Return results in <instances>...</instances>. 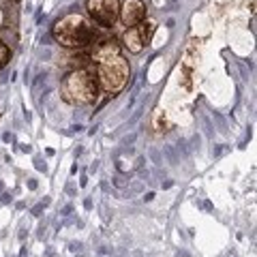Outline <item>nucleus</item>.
<instances>
[{
	"label": "nucleus",
	"mask_w": 257,
	"mask_h": 257,
	"mask_svg": "<svg viewBox=\"0 0 257 257\" xmlns=\"http://www.w3.org/2000/svg\"><path fill=\"white\" fill-rule=\"evenodd\" d=\"M3 22H5V13H3V9H0V28H3Z\"/></svg>",
	"instance_id": "f8f14e48"
},
{
	"label": "nucleus",
	"mask_w": 257,
	"mask_h": 257,
	"mask_svg": "<svg viewBox=\"0 0 257 257\" xmlns=\"http://www.w3.org/2000/svg\"><path fill=\"white\" fill-rule=\"evenodd\" d=\"M11 3H20V0H11Z\"/></svg>",
	"instance_id": "4468645a"
},
{
	"label": "nucleus",
	"mask_w": 257,
	"mask_h": 257,
	"mask_svg": "<svg viewBox=\"0 0 257 257\" xmlns=\"http://www.w3.org/2000/svg\"><path fill=\"white\" fill-rule=\"evenodd\" d=\"M122 45L126 47L131 54H140L144 47H146V43H144V39L140 35V28H126L124 35H122Z\"/></svg>",
	"instance_id": "0eeeda50"
},
{
	"label": "nucleus",
	"mask_w": 257,
	"mask_h": 257,
	"mask_svg": "<svg viewBox=\"0 0 257 257\" xmlns=\"http://www.w3.org/2000/svg\"><path fill=\"white\" fill-rule=\"evenodd\" d=\"M9 58H11V50L5 45V41H0V69H5V67H7Z\"/></svg>",
	"instance_id": "9d476101"
},
{
	"label": "nucleus",
	"mask_w": 257,
	"mask_h": 257,
	"mask_svg": "<svg viewBox=\"0 0 257 257\" xmlns=\"http://www.w3.org/2000/svg\"><path fill=\"white\" fill-rule=\"evenodd\" d=\"M120 3L118 0H88V13L103 28H111L118 20Z\"/></svg>",
	"instance_id": "20e7f679"
},
{
	"label": "nucleus",
	"mask_w": 257,
	"mask_h": 257,
	"mask_svg": "<svg viewBox=\"0 0 257 257\" xmlns=\"http://www.w3.org/2000/svg\"><path fill=\"white\" fill-rule=\"evenodd\" d=\"M152 126L157 128V131H167L172 124H170V120H167V114L163 109H157L155 111V118H152Z\"/></svg>",
	"instance_id": "6e6552de"
},
{
	"label": "nucleus",
	"mask_w": 257,
	"mask_h": 257,
	"mask_svg": "<svg viewBox=\"0 0 257 257\" xmlns=\"http://www.w3.org/2000/svg\"><path fill=\"white\" fill-rule=\"evenodd\" d=\"M0 191H3V182H0Z\"/></svg>",
	"instance_id": "ddd939ff"
},
{
	"label": "nucleus",
	"mask_w": 257,
	"mask_h": 257,
	"mask_svg": "<svg viewBox=\"0 0 257 257\" xmlns=\"http://www.w3.org/2000/svg\"><path fill=\"white\" fill-rule=\"evenodd\" d=\"M11 202V195H9V193H5V195H3V204H9Z\"/></svg>",
	"instance_id": "9b49d317"
},
{
	"label": "nucleus",
	"mask_w": 257,
	"mask_h": 257,
	"mask_svg": "<svg viewBox=\"0 0 257 257\" xmlns=\"http://www.w3.org/2000/svg\"><path fill=\"white\" fill-rule=\"evenodd\" d=\"M140 35H142V39H144V43H150V39H152V32H155V22L152 20H144L142 24H140Z\"/></svg>",
	"instance_id": "1a4fd4ad"
},
{
	"label": "nucleus",
	"mask_w": 257,
	"mask_h": 257,
	"mask_svg": "<svg viewBox=\"0 0 257 257\" xmlns=\"http://www.w3.org/2000/svg\"><path fill=\"white\" fill-rule=\"evenodd\" d=\"M118 20L124 24L126 28H135L146 20V5L142 0H124L120 5V11H118Z\"/></svg>",
	"instance_id": "39448f33"
},
{
	"label": "nucleus",
	"mask_w": 257,
	"mask_h": 257,
	"mask_svg": "<svg viewBox=\"0 0 257 257\" xmlns=\"http://www.w3.org/2000/svg\"><path fill=\"white\" fill-rule=\"evenodd\" d=\"M94 71H96V79H99V88L107 94L120 92L126 86L128 77H131L128 60H124L122 56H116V58L94 64Z\"/></svg>",
	"instance_id": "7ed1b4c3"
},
{
	"label": "nucleus",
	"mask_w": 257,
	"mask_h": 257,
	"mask_svg": "<svg viewBox=\"0 0 257 257\" xmlns=\"http://www.w3.org/2000/svg\"><path fill=\"white\" fill-rule=\"evenodd\" d=\"M99 79H96L94 67H82L69 71V75L62 79L60 94L71 105H90L99 99Z\"/></svg>",
	"instance_id": "f257e3e1"
},
{
	"label": "nucleus",
	"mask_w": 257,
	"mask_h": 257,
	"mask_svg": "<svg viewBox=\"0 0 257 257\" xmlns=\"http://www.w3.org/2000/svg\"><path fill=\"white\" fill-rule=\"evenodd\" d=\"M94 43H90V54H88V58H90V62L99 64L103 60H109V58H116V56H120V43L114 41V39H92Z\"/></svg>",
	"instance_id": "423d86ee"
},
{
	"label": "nucleus",
	"mask_w": 257,
	"mask_h": 257,
	"mask_svg": "<svg viewBox=\"0 0 257 257\" xmlns=\"http://www.w3.org/2000/svg\"><path fill=\"white\" fill-rule=\"evenodd\" d=\"M54 39L67 50H86L94 39V28L82 13H69L54 24Z\"/></svg>",
	"instance_id": "f03ea898"
}]
</instances>
